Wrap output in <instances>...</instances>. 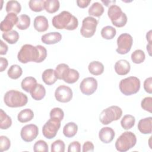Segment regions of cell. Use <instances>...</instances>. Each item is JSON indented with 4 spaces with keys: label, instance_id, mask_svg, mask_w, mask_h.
Wrapping results in <instances>:
<instances>
[{
    "label": "cell",
    "instance_id": "18",
    "mask_svg": "<svg viewBox=\"0 0 152 152\" xmlns=\"http://www.w3.org/2000/svg\"><path fill=\"white\" fill-rule=\"evenodd\" d=\"M61 39V34L59 32L54 31L43 34L41 37V40L45 44L52 45L59 42Z\"/></svg>",
    "mask_w": 152,
    "mask_h": 152
},
{
    "label": "cell",
    "instance_id": "24",
    "mask_svg": "<svg viewBox=\"0 0 152 152\" xmlns=\"http://www.w3.org/2000/svg\"><path fill=\"white\" fill-rule=\"evenodd\" d=\"M78 131L77 125L72 122L67 123L63 128V134L67 138L74 137Z\"/></svg>",
    "mask_w": 152,
    "mask_h": 152
},
{
    "label": "cell",
    "instance_id": "25",
    "mask_svg": "<svg viewBox=\"0 0 152 152\" xmlns=\"http://www.w3.org/2000/svg\"><path fill=\"white\" fill-rule=\"evenodd\" d=\"M37 80L35 78L33 77H27L22 80L21 86L23 90L28 93L37 85Z\"/></svg>",
    "mask_w": 152,
    "mask_h": 152
},
{
    "label": "cell",
    "instance_id": "10",
    "mask_svg": "<svg viewBox=\"0 0 152 152\" xmlns=\"http://www.w3.org/2000/svg\"><path fill=\"white\" fill-rule=\"evenodd\" d=\"M133 43V39L128 33H122L117 39L118 48L116 49L117 53L121 55H125L129 52L131 49Z\"/></svg>",
    "mask_w": 152,
    "mask_h": 152
},
{
    "label": "cell",
    "instance_id": "22",
    "mask_svg": "<svg viewBox=\"0 0 152 152\" xmlns=\"http://www.w3.org/2000/svg\"><path fill=\"white\" fill-rule=\"evenodd\" d=\"M79 77L80 74L77 70L68 68L65 73L62 80L68 84H73L78 81Z\"/></svg>",
    "mask_w": 152,
    "mask_h": 152
},
{
    "label": "cell",
    "instance_id": "27",
    "mask_svg": "<svg viewBox=\"0 0 152 152\" xmlns=\"http://www.w3.org/2000/svg\"><path fill=\"white\" fill-rule=\"evenodd\" d=\"M34 117L33 111L30 109H25L19 112L17 115L18 121L21 123L30 121Z\"/></svg>",
    "mask_w": 152,
    "mask_h": 152
},
{
    "label": "cell",
    "instance_id": "9",
    "mask_svg": "<svg viewBox=\"0 0 152 152\" xmlns=\"http://www.w3.org/2000/svg\"><path fill=\"white\" fill-rule=\"evenodd\" d=\"M61 121L58 119L50 118L43 126L42 134L48 139L53 138L61 126Z\"/></svg>",
    "mask_w": 152,
    "mask_h": 152
},
{
    "label": "cell",
    "instance_id": "49",
    "mask_svg": "<svg viewBox=\"0 0 152 152\" xmlns=\"http://www.w3.org/2000/svg\"><path fill=\"white\" fill-rule=\"evenodd\" d=\"M8 47L7 44H5L2 40H1V48H0V55H5L8 51Z\"/></svg>",
    "mask_w": 152,
    "mask_h": 152
},
{
    "label": "cell",
    "instance_id": "31",
    "mask_svg": "<svg viewBox=\"0 0 152 152\" xmlns=\"http://www.w3.org/2000/svg\"><path fill=\"white\" fill-rule=\"evenodd\" d=\"M30 25V18L28 15L22 14L18 17L17 27L21 30L27 29Z\"/></svg>",
    "mask_w": 152,
    "mask_h": 152
},
{
    "label": "cell",
    "instance_id": "34",
    "mask_svg": "<svg viewBox=\"0 0 152 152\" xmlns=\"http://www.w3.org/2000/svg\"><path fill=\"white\" fill-rule=\"evenodd\" d=\"M135 122V117L131 115H126L124 116L121 121V125L122 127L125 129L128 130L132 128Z\"/></svg>",
    "mask_w": 152,
    "mask_h": 152
},
{
    "label": "cell",
    "instance_id": "35",
    "mask_svg": "<svg viewBox=\"0 0 152 152\" xmlns=\"http://www.w3.org/2000/svg\"><path fill=\"white\" fill-rule=\"evenodd\" d=\"M102 37L106 40H110L114 38L116 34V29L110 26L104 27L101 30Z\"/></svg>",
    "mask_w": 152,
    "mask_h": 152
},
{
    "label": "cell",
    "instance_id": "48",
    "mask_svg": "<svg viewBox=\"0 0 152 152\" xmlns=\"http://www.w3.org/2000/svg\"><path fill=\"white\" fill-rule=\"evenodd\" d=\"M91 0H78L76 1L77 5L81 8H84L89 5Z\"/></svg>",
    "mask_w": 152,
    "mask_h": 152
},
{
    "label": "cell",
    "instance_id": "30",
    "mask_svg": "<svg viewBox=\"0 0 152 152\" xmlns=\"http://www.w3.org/2000/svg\"><path fill=\"white\" fill-rule=\"evenodd\" d=\"M2 38L10 44H15L19 39V34L15 30H12L2 33Z\"/></svg>",
    "mask_w": 152,
    "mask_h": 152
},
{
    "label": "cell",
    "instance_id": "29",
    "mask_svg": "<svg viewBox=\"0 0 152 152\" xmlns=\"http://www.w3.org/2000/svg\"><path fill=\"white\" fill-rule=\"evenodd\" d=\"M23 74V70L20 66L17 64L12 65L7 71V74L8 77L14 80L19 78Z\"/></svg>",
    "mask_w": 152,
    "mask_h": 152
},
{
    "label": "cell",
    "instance_id": "21",
    "mask_svg": "<svg viewBox=\"0 0 152 152\" xmlns=\"http://www.w3.org/2000/svg\"><path fill=\"white\" fill-rule=\"evenodd\" d=\"M31 97L35 100H40L44 98L46 95V90L41 84L37 85L30 91Z\"/></svg>",
    "mask_w": 152,
    "mask_h": 152
},
{
    "label": "cell",
    "instance_id": "17",
    "mask_svg": "<svg viewBox=\"0 0 152 152\" xmlns=\"http://www.w3.org/2000/svg\"><path fill=\"white\" fill-rule=\"evenodd\" d=\"M152 118L151 116L141 119L138 124V129L143 134H150L152 132Z\"/></svg>",
    "mask_w": 152,
    "mask_h": 152
},
{
    "label": "cell",
    "instance_id": "32",
    "mask_svg": "<svg viewBox=\"0 0 152 152\" xmlns=\"http://www.w3.org/2000/svg\"><path fill=\"white\" fill-rule=\"evenodd\" d=\"M60 3L58 0H46L45 2V10L50 14H53L58 11Z\"/></svg>",
    "mask_w": 152,
    "mask_h": 152
},
{
    "label": "cell",
    "instance_id": "40",
    "mask_svg": "<svg viewBox=\"0 0 152 152\" xmlns=\"http://www.w3.org/2000/svg\"><path fill=\"white\" fill-rule=\"evenodd\" d=\"M65 145L63 141L57 140L51 144L52 152H64L65 151Z\"/></svg>",
    "mask_w": 152,
    "mask_h": 152
},
{
    "label": "cell",
    "instance_id": "39",
    "mask_svg": "<svg viewBox=\"0 0 152 152\" xmlns=\"http://www.w3.org/2000/svg\"><path fill=\"white\" fill-rule=\"evenodd\" d=\"M33 150L34 152H48V145L44 140H39L35 142L33 145Z\"/></svg>",
    "mask_w": 152,
    "mask_h": 152
},
{
    "label": "cell",
    "instance_id": "11",
    "mask_svg": "<svg viewBox=\"0 0 152 152\" xmlns=\"http://www.w3.org/2000/svg\"><path fill=\"white\" fill-rule=\"evenodd\" d=\"M39 134V129L34 124H28L24 126L20 132L22 140L26 142H31Z\"/></svg>",
    "mask_w": 152,
    "mask_h": 152
},
{
    "label": "cell",
    "instance_id": "20",
    "mask_svg": "<svg viewBox=\"0 0 152 152\" xmlns=\"http://www.w3.org/2000/svg\"><path fill=\"white\" fill-rule=\"evenodd\" d=\"M42 78L43 82L48 86L53 84L58 80L55 75V70L50 68L46 69L43 72Z\"/></svg>",
    "mask_w": 152,
    "mask_h": 152
},
{
    "label": "cell",
    "instance_id": "3",
    "mask_svg": "<svg viewBox=\"0 0 152 152\" xmlns=\"http://www.w3.org/2000/svg\"><path fill=\"white\" fill-rule=\"evenodd\" d=\"M4 101L5 104L10 107H19L27 103L28 98L26 94L21 91L11 90L5 94Z\"/></svg>",
    "mask_w": 152,
    "mask_h": 152
},
{
    "label": "cell",
    "instance_id": "12",
    "mask_svg": "<svg viewBox=\"0 0 152 152\" xmlns=\"http://www.w3.org/2000/svg\"><path fill=\"white\" fill-rule=\"evenodd\" d=\"M97 81L93 77L84 78L80 84V89L81 93L87 96L93 94L97 90Z\"/></svg>",
    "mask_w": 152,
    "mask_h": 152
},
{
    "label": "cell",
    "instance_id": "1",
    "mask_svg": "<svg viewBox=\"0 0 152 152\" xmlns=\"http://www.w3.org/2000/svg\"><path fill=\"white\" fill-rule=\"evenodd\" d=\"M46 49L40 45L34 46L31 45L25 44L22 46L17 55L18 60L23 64L31 61L40 63L46 59Z\"/></svg>",
    "mask_w": 152,
    "mask_h": 152
},
{
    "label": "cell",
    "instance_id": "33",
    "mask_svg": "<svg viewBox=\"0 0 152 152\" xmlns=\"http://www.w3.org/2000/svg\"><path fill=\"white\" fill-rule=\"evenodd\" d=\"M5 10L8 13H14L17 14L20 12L21 6L17 1H9L6 4Z\"/></svg>",
    "mask_w": 152,
    "mask_h": 152
},
{
    "label": "cell",
    "instance_id": "2",
    "mask_svg": "<svg viewBox=\"0 0 152 152\" xmlns=\"http://www.w3.org/2000/svg\"><path fill=\"white\" fill-rule=\"evenodd\" d=\"M52 23L57 29L65 28L68 30H74L78 26V19L67 11H63L55 15L52 20Z\"/></svg>",
    "mask_w": 152,
    "mask_h": 152
},
{
    "label": "cell",
    "instance_id": "47",
    "mask_svg": "<svg viewBox=\"0 0 152 152\" xmlns=\"http://www.w3.org/2000/svg\"><path fill=\"white\" fill-rule=\"evenodd\" d=\"M0 64H1V68H0V71L3 72L8 66V60L3 57L0 58Z\"/></svg>",
    "mask_w": 152,
    "mask_h": 152
},
{
    "label": "cell",
    "instance_id": "37",
    "mask_svg": "<svg viewBox=\"0 0 152 152\" xmlns=\"http://www.w3.org/2000/svg\"><path fill=\"white\" fill-rule=\"evenodd\" d=\"M132 61L137 64L142 63L145 58V55L143 50L141 49H137L131 54Z\"/></svg>",
    "mask_w": 152,
    "mask_h": 152
},
{
    "label": "cell",
    "instance_id": "38",
    "mask_svg": "<svg viewBox=\"0 0 152 152\" xmlns=\"http://www.w3.org/2000/svg\"><path fill=\"white\" fill-rule=\"evenodd\" d=\"M68 68H69V67L66 64H60L58 65L55 70L56 78L59 80H62L65 73Z\"/></svg>",
    "mask_w": 152,
    "mask_h": 152
},
{
    "label": "cell",
    "instance_id": "16",
    "mask_svg": "<svg viewBox=\"0 0 152 152\" xmlns=\"http://www.w3.org/2000/svg\"><path fill=\"white\" fill-rule=\"evenodd\" d=\"M116 73L119 75H125L129 73L131 69L129 62L125 59L118 61L114 66Z\"/></svg>",
    "mask_w": 152,
    "mask_h": 152
},
{
    "label": "cell",
    "instance_id": "6",
    "mask_svg": "<svg viewBox=\"0 0 152 152\" xmlns=\"http://www.w3.org/2000/svg\"><path fill=\"white\" fill-rule=\"evenodd\" d=\"M107 15L113 25L117 27H122L127 23V16L123 12L121 7L113 4L109 7Z\"/></svg>",
    "mask_w": 152,
    "mask_h": 152
},
{
    "label": "cell",
    "instance_id": "7",
    "mask_svg": "<svg viewBox=\"0 0 152 152\" xmlns=\"http://www.w3.org/2000/svg\"><path fill=\"white\" fill-rule=\"evenodd\" d=\"M122 110L118 106H111L103 110L100 114L99 120L103 125H107L121 118Z\"/></svg>",
    "mask_w": 152,
    "mask_h": 152
},
{
    "label": "cell",
    "instance_id": "19",
    "mask_svg": "<svg viewBox=\"0 0 152 152\" xmlns=\"http://www.w3.org/2000/svg\"><path fill=\"white\" fill-rule=\"evenodd\" d=\"M34 27L35 30L39 32H44L46 31L49 27L48 19L43 15H38L34 19Z\"/></svg>",
    "mask_w": 152,
    "mask_h": 152
},
{
    "label": "cell",
    "instance_id": "45",
    "mask_svg": "<svg viewBox=\"0 0 152 152\" xmlns=\"http://www.w3.org/2000/svg\"><path fill=\"white\" fill-rule=\"evenodd\" d=\"M144 88L148 93H152V78L151 77L146 78L144 81Z\"/></svg>",
    "mask_w": 152,
    "mask_h": 152
},
{
    "label": "cell",
    "instance_id": "26",
    "mask_svg": "<svg viewBox=\"0 0 152 152\" xmlns=\"http://www.w3.org/2000/svg\"><path fill=\"white\" fill-rule=\"evenodd\" d=\"M88 14L91 17H100L104 12V8L102 4L99 2H94L88 10Z\"/></svg>",
    "mask_w": 152,
    "mask_h": 152
},
{
    "label": "cell",
    "instance_id": "44",
    "mask_svg": "<svg viewBox=\"0 0 152 152\" xmlns=\"http://www.w3.org/2000/svg\"><path fill=\"white\" fill-rule=\"evenodd\" d=\"M81 151V144L78 141H73L68 145V152H80Z\"/></svg>",
    "mask_w": 152,
    "mask_h": 152
},
{
    "label": "cell",
    "instance_id": "46",
    "mask_svg": "<svg viewBox=\"0 0 152 152\" xmlns=\"http://www.w3.org/2000/svg\"><path fill=\"white\" fill-rule=\"evenodd\" d=\"M94 146L93 144L91 141H86L84 143L83 145L82 151L83 152H87V151L92 152L94 151Z\"/></svg>",
    "mask_w": 152,
    "mask_h": 152
},
{
    "label": "cell",
    "instance_id": "4",
    "mask_svg": "<svg viewBox=\"0 0 152 152\" xmlns=\"http://www.w3.org/2000/svg\"><path fill=\"white\" fill-rule=\"evenodd\" d=\"M137 142L135 135L131 131L123 132L116 140L115 147L119 152H125L135 146Z\"/></svg>",
    "mask_w": 152,
    "mask_h": 152
},
{
    "label": "cell",
    "instance_id": "8",
    "mask_svg": "<svg viewBox=\"0 0 152 152\" xmlns=\"http://www.w3.org/2000/svg\"><path fill=\"white\" fill-rule=\"evenodd\" d=\"M98 21L94 17L88 16L84 18L82 21V26L80 29L81 34L86 38L92 37L96 30Z\"/></svg>",
    "mask_w": 152,
    "mask_h": 152
},
{
    "label": "cell",
    "instance_id": "28",
    "mask_svg": "<svg viewBox=\"0 0 152 152\" xmlns=\"http://www.w3.org/2000/svg\"><path fill=\"white\" fill-rule=\"evenodd\" d=\"M0 112V128L1 129H7L12 125L11 118L2 109Z\"/></svg>",
    "mask_w": 152,
    "mask_h": 152
},
{
    "label": "cell",
    "instance_id": "43",
    "mask_svg": "<svg viewBox=\"0 0 152 152\" xmlns=\"http://www.w3.org/2000/svg\"><path fill=\"white\" fill-rule=\"evenodd\" d=\"M50 117L62 121L64 117V111L59 107H54L50 112Z\"/></svg>",
    "mask_w": 152,
    "mask_h": 152
},
{
    "label": "cell",
    "instance_id": "51",
    "mask_svg": "<svg viewBox=\"0 0 152 152\" xmlns=\"http://www.w3.org/2000/svg\"><path fill=\"white\" fill-rule=\"evenodd\" d=\"M147 50L148 52V54L150 56H151V43H148L147 45Z\"/></svg>",
    "mask_w": 152,
    "mask_h": 152
},
{
    "label": "cell",
    "instance_id": "42",
    "mask_svg": "<svg viewBox=\"0 0 152 152\" xmlns=\"http://www.w3.org/2000/svg\"><path fill=\"white\" fill-rule=\"evenodd\" d=\"M11 146V141L10 139L4 135L0 137V151L1 152L8 150Z\"/></svg>",
    "mask_w": 152,
    "mask_h": 152
},
{
    "label": "cell",
    "instance_id": "5",
    "mask_svg": "<svg viewBox=\"0 0 152 152\" xmlns=\"http://www.w3.org/2000/svg\"><path fill=\"white\" fill-rule=\"evenodd\" d=\"M119 90L125 96L137 93L140 88V80L137 77H129L120 81Z\"/></svg>",
    "mask_w": 152,
    "mask_h": 152
},
{
    "label": "cell",
    "instance_id": "36",
    "mask_svg": "<svg viewBox=\"0 0 152 152\" xmlns=\"http://www.w3.org/2000/svg\"><path fill=\"white\" fill-rule=\"evenodd\" d=\"M44 0H30L28 2L29 8L34 12H40L45 8Z\"/></svg>",
    "mask_w": 152,
    "mask_h": 152
},
{
    "label": "cell",
    "instance_id": "14",
    "mask_svg": "<svg viewBox=\"0 0 152 152\" xmlns=\"http://www.w3.org/2000/svg\"><path fill=\"white\" fill-rule=\"evenodd\" d=\"M18 17L14 13H8L5 18L1 21L0 28L2 31L8 32L12 30L14 26L17 24Z\"/></svg>",
    "mask_w": 152,
    "mask_h": 152
},
{
    "label": "cell",
    "instance_id": "41",
    "mask_svg": "<svg viewBox=\"0 0 152 152\" xmlns=\"http://www.w3.org/2000/svg\"><path fill=\"white\" fill-rule=\"evenodd\" d=\"M141 106L145 111L150 113L152 112V97H146L144 98L141 103Z\"/></svg>",
    "mask_w": 152,
    "mask_h": 152
},
{
    "label": "cell",
    "instance_id": "15",
    "mask_svg": "<svg viewBox=\"0 0 152 152\" xmlns=\"http://www.w3.org/2000/svg\"><path fill=\"white\" fill-rule=\"evenodd\" d=\"M115 136L114 130L110 127H103L102 128L99 133V137L100 141L105 144L111 142Z\"/></svg>",
    "mask_w": 152,
    "mask_h": 152
},
{
    "label": "cell",
    "instance_id": "50",
    "mask_svg": "<svg viewBox=\"0 0 152 152\" xmlns=\"http://www.w3.org/2000/svg\"><path fill=\"white\" fill-rule=\"evenodd\" d=\"M146 38L148 43H151V30H150L146 34Z\"/></svg>",
    "mask_w": 152,
    "mask_h": 152
},
{
    "label": "cell",
    "instance_id": "13",
    "mask_svg": "<svg viewBox=\"0 0 152 152\" xmlns=\"http://www.w3.org/2000/svg\"><path fill=\"white\" fill-rule=\"evenodd\" d=\"M72 91L66 86L61 85L57 87L55 91V97L57 101L61 103L69 102L72 98Z\"/></svg>",
    "mask_w": 152,
    "mask_h": 152
},
{
    "label": "cell",
    "instance_id": "23",
    "mask_svg": "<svg viewBox=\"0 0 152 152\" xmlns=\"http://www.w3.org/2000/svg\"><path fill=\"white\" fill-rule=\"evenodd\" d=\"M88 69L91 74L94 75H99L104 71V65L99 61H94L88 64Z\"/></svg>",
    "mask_w": 152,
    "mask_h": 152
}]
</instances>
